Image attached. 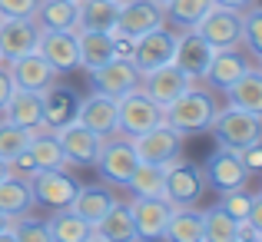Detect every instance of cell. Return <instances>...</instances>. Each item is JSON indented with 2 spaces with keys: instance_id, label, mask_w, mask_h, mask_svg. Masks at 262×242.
Here are the masks:
<instances>
[{
  "instance_id": "6da1fadb",
  "label": "cell",
  "mask_w": 262,
  "mask_h": 242,
  "mask_svg": "<svg viewBox=\"0 0 262 242\" xmlns=\"http://www.w3.org/2000/svg\"><path fill=\"white\" fill-rule=\"evenodd\" d=\"M216 109H219V103H216V96H212L209 90L189 86V90H183L173 103L163 106V123L173 126L179 136H192V133L209 129Z\"/></svg>"
},
{
  "instance_id": "7a4b0ae2",
  "label": "cell",
  "mask_w": 262,
  "mask_h": 242,
  "mask_svg": "<svg viewBox=\"0 0 262 242\" xmlns=\"http://www.w3.org/2000/svg\"><path fill=\"white\" fill-rule=\"evenodd\" d=\"M206 196V172L199 163L186 160L183 153L176 160H169L163 166V199H166L173 209L183 206H196Z\"/></svg>"
},
{
  "instance_id": "3957f363",
  "label": "cell",
  "mask_w": 262,
  "mask_h": 242,
  "mask_svg": "<svg viewBox=\"0 0 262 242\" xmlns=\"http://www.w3.org/2000/svg\"><path fill=\"white\" fill-rule=\"evenodd\" d=\"M216 146L226 149H243L249 143L262 140V113H249V109H236V106H219L216 116L209 123Z\"/></svg>"
},
{
  "instance_id": "277c9868",
  "label": "cell",
  "mask_w": 262,
  "mask_h": 242,
  "mask_svg": "<svg viewBox=\"0 0 262 242\" xmlns=\"http://www.w3.org/2000/svg\"><path fill=\"white\" fill-rule=\"evenodd\" d=\"M160 123H163V106L149 100L140 86L116 100V129L123 136H140L146 129L160 126Z\"/></svg>"
},
{
  "instance_id": "5b68a950",
  "label": "cell",
  "mask_w": 262,
  "mask_h": 242,
  "mask_svg": "<svg viewBox=\"0 0 262 242\" xmlns=\"http://www.w3.org/2000/svg\"><path fill=\"white\" fill-rule=\"evenodd\" d=\"M136 163H140V156H136L133 143H129V136H123L120 129L116 133H110L106 140H103L100 146V156H96V169H100V179L103 183H113V186H126V179L133 176Z\"/></svg>"
},
{
  "instance_id": "8992f818",
  "label": "cell",
  "mask_w": 262,
  "mask_h": 242,
  "mask_svg": "<svg viewBox=\"0 0 262 242\" xmlns=\"http://www.w3.org/2000/svg\"><path fill=\"white\" fill-rule=\"evenodd\" d=\"M30 183V196H33V206H47V209H67L77 196L80 183L63 169H37L27 176Z\"/></svg>"
},
{
  "instance_id": "52a82bcc",
  "label": "cell",
  "mask_w": 262,
  "mask_h": 242,
  "mask_svg": "<svg viewBox=\"0 0 262 242\" xmlns=\"http://www.w3.org/2000/svg\"><path fill=\"white\" fill-rule=\"evenodd\" d=\"M192 30H196L209 47H216V50H226V47H243V13L229 10V7L212 4Z\"/></svg>"
},
{
  "instance_id": "ba28073f",
  "label": "cell",
  "mask_w": 262,
  "mask_h": 242,
  "mask_svg": "<svg viewBox=\"0 0 262 242\" xmlns=\"http://www.w3.org/2000/svg\"><path fill=\"white\" fill-rule=\"evenodd\" d=\"M60 140V149H63V160L67 166H77V169H86V166L96 163V156H100V146L106 136L93 133L90 126H83V123H67V126L53 129Z\"/></svg>"
},
{
  "instance_id": "9c48e42d",
  "label": "cell",
  "mask_w": 262,
  "mask_h": 242,
  "mask_svg": "<svg viewBox=\"0 0 262 242\" xmlns=\"http://www.w3.org/2000/svg\"><path fill=\"white\" fill-rule=\"evenodd\" d=\"M129 143H133L136 156L143 163H153V166H166L169 160H176L183 153V136L166 123H160V126L146 129L140 136H129Z\"/></svg>"
},
{
  "instance_id": "30bf717a",
  "label": "cell",
  "mask_w": 262,
  "mask_h": 242,
  "mask_svg": "<svg viewBox=\"0 0 262 242\" xmlns=\"http://www.w3.org/2000/svg\"><path fill=\"white\" fill-rule=\"evenodd\" d=\"M37 53L53 67L57 77H67L80 67V47H77V33L73 30H40V43Z\"/></svg>"
},
{
  "instance_id": "8fae6325",
  "label": "cell",
  "mask_w": 262,
  "mask_h": 242,
  "mask_svg": "<svg viewBox=\"0 0 262 242\" xmlns=\"http://www.w3.org/2000/svg\"><path fill=\"white\" fill-rule=\"evenodd\" d=\"M173 50H176V33L163 24V27H156V30L136 37L133 67L140 70V77H143V73L156 70V67H163V63H173Z\"/></svg>"
},
{
  "instance_id": "7c38bea8",
  "label": "cell",
  "mask_w": 262,
  "mask_h": 242,
  "mask_svg": "<svg viewBox=\"0 0 262 242\" xmlns=\"http://www.w3.org/2000/svg\"><path fill=\"white\" fill-rule=\"evenodd\" d=\"M40 43V24L33 17H4L0 20V53L4 63L33 53Z\"/></svg>"
},
{
  "instance_id": "4fadbf2b",
  "label": "cell",
  "mask_w": 262,
  "mask_h": 242,
  "mask_svg": "<svg viewBox=\"0 0 262 242\" xmlns=\"http://www.w3.org/2000/svg\"><path fill=\"white\" fill-rule=\"evenodd\" d=\"M129 206V216L136 226V239H163L169 216H173V206L163 196H133Z\"/></svg>"
},
{
  "instance_id": "5bb4252c",
  "label": "cell",
  "mask_w": 262,
  "mask_h": 242,
  "mask_svg": "<svg viewBox=\"0 0 262 242\" xmlns=\"http://www.w3.org/2000/svg\"><path fill=\"white\" fill-rule=\"evenodd\" d=\"M249 67H259V60H252L246 50H239V47H226V50H216L209 60V67H206L203 80L209 83L212 90H229L232 83H236L239 77H243Z\"/></svg>"
},
{
  "instance_id": "9a60e30c",
  "label": "cell",
  "mask_w": 262,
  "mask_h": 242,
  "mask_svg": "<svg viewBox=\"0 0 262 242\" xmlns=\"http://www.w3.org/2000/svg\"><path fill=\"white\" fill-rule=\"evenodd\" d=\"M206 172V186H212V189L226 192V189H239V186L249 183V172H246L243 160H239L236 149H226V146H216L209 156V163L203 166Z\"/></svg>"
},
{
  "instance_id": "2e32d148",
  "label": "cell",
  "mask_w": 262,
  "mask_h": 242,
  "mask_svg": "<svg viewBox=\"0 0 262 242\" xmlns=\"http://www.w3.org/2000/svg\"><path fill=\"white\" fill-rule=\"evenodd\" d=\"M212 53H216V47H209L196 30H192V27H189V30H179V33H176L173 63H176L189 80H203L206 67H209V60H212Z\"/></svg>"
},
{
  "instance_id": "e0dca14e",
  "label": "cell",
  "mask_w": 262,
  "mask_h": 242,
  "mask_svg": "<svg viewBox=\"0 0 262 242\" xmlns=\"http://www.w3.org/2000/svg\"><path fill=\"white\" fill-rule=\"evenodd\" d=\"M90 83H93V90H100V93L120 100L123 93H129V90L140 86V70L133 67V60H116L113 57L103 67L90 70Z\"/></svg>"
},
{
  "instance_id": "ac0fdd59",
  "label": "cell",
  "mask_w": 262,
  "mask_h": 242,
  "mask_svg": "<svg viewBox=\"0 0 262 242\" xmlns=\"http://www.w3.org/2000/svg\"><path fill=\"white\" fill-rule=\"evenodd\" d=\"M189 86H192V80L186 77L176 63H163V67H156V70H149V73L140 77V90L153 103H160V106L173 103L176 96L183 93V90H189Z\"/></svg>"
},
{
  "instance_id": "d6986e66",
  "label": "cell",
  "mask_w": 262,
  "mask_h": 242,
  "mask_svg": "<svg viewBox=\"0 0 262 242\" xmlns=\"http://www.w3.org/2000/svg\"><path fill=\"white\" fill-rule=\"evenodd\" d=\"M166 24V13L156 0H126L120 4V17H116V30L126 37H143V33L156 30Z\"/></svg>"
},
{
  "instance_id": "ffe728a7",
  "label": "cell",
  "mask_w": 262,
  "mask_h": 242,
  "mask_svg": "<svg viewBox=\"0 0 262 242\" xmlns=\"http://www.w3.org/2000/svg\"><path fill=\"white\" fill-rule=\"evenodd\" d=\"M77 109H80V93L73 86L53 80L43 90V129H60L67 123H73Z\"/></svg>"
},
{
  "instance_id": "44dd1931",
  "label": "cell",
  "mask_w": 262,
  "mask_h": 242,
  "mask_svg": "<svg viewBox=\"0 0 262 242\" xmlns=\"http://www.w3.org/2000/svg\"><path fill=\"white\" fill-rule=\"evenodd\" d=\"M0 116H4L7 123H13V126L43 129V93H37V90H20V86H13V93H10V100H7V106L0 109Z\"/></svg>"
},
{
  "instance_id": "7402d4cb",
  "label": "cell",
  "mask_w": 262,
  "mask_h": 242,
  "mask_svg": "<svg viewBox=\"0 0 262 242\" xmlns=\"http://www.w3.org/2000/svg\"><path fill=\"white\" fill-rule=\"evenodd\" d=\"M7 73H10L13 86H20V90H37V93H43V90L57 80L53 67L47 63L37 50H33V53H24V57H17V60H10V63H7Z\"/></svg>"
},
{
  "instance_id": "603a6c76",
  "label": "cell",
  "mask_w": 262,
  "mask_h": 242,
  "mask_svg": "<svg viewBox=\"0 0 262 242\" xmlns=\"http://www.w3.org/2000/svg\"><path fill=\"white\" fill-rule=\"evenodd\" d=\"M77 123H83V126H90L100 136L116 133V100L106 96V93H100V90H93L90 96H80Z\"/></svg>"
},
{
  "instance_id": "cb8c5ba5",
  "label": "cell",
  "mask_w": 262,
  "mask_h": 242,
  "mask_svg": "<svg viewBox=\"0 0 262 242\" xmlns=\"http://www.w3.org/2000/svg\"><path fill=\"white\" fill-rule=\"evenodd\" d=\"M90 242H136V226L129 216L126 203H113L103 212L100 223H93V239Z\"/></svg>"
},
{
  "instance_id": "d4e9b609",
  "label": "cell",
  "mask_w": 262,
  "mask_h": 242,
  "mask_svg": "<svg viewBox=\"0 0 262 242\" xmlns=\"http://www.w3.org/2000/svg\"><path fill=\"white\" fill-rule=\"evenodd\" d=\"M113 203H116V196H113L110 186H103V183H86L83 186V183H80L77 196H73V203L67 206V209H73L80 219H86V223L93 226V223H100L103 212H106Z\"/></svg>"
},
{
  "instance_id": "484cf974",
  "label": "cell",
  "mask_w": 262,
  "mask_h": 242,
  "mask_svg": "<svg viewBox=\"0 0 262 242\" xmlns=\"http://www.w3.org/2000/svg\"><path fill=\"white\" fill-rule=\"evenodd\" d=\"M33 20L40 30H80V4L77 0H40Z\"/></svg>"
},
{
  "instance_id": "4316f807",
  "label": "cell",
  "mask_w": 262,
  "mask_h": 242,
  "mask_svg": "<svg viewBox=\"0 0 262 242\" xmlns=\"http://www.w3.org/2000/svg\"><path fill=\"white\" fill-rule=\"evenodd\" d=\"M226 93V106L236 109H249V113H262V70L259 67H249Z\"/></svg>"
},
{
  "instance_id": "83f0119b",
  "label": "cell",
  "mask_w": 262,
  "mask_h": 242,
  "mask_svg": "<svg viewBox=\"0 0 262 242\" xmlns=\"http://www.w3.org/2000/svg\"><path fill=\"white\" fill-rule=\"evenodd\" d=\"M0 212L10 219L33 212V196H30V183L24 176H4L0 179Z\"/></svg>"
},
{
  "instance_id": "f1b7e54d",
  "label": "cell",
  "mask_w": 262,
  "mask_h": 242,
  "mask_svg": "<svg viewBox=\"0 0 262 242\" xmlns=\"http://www.w3.org/2000/svg\"><path fill=\"white\" fill-rule=\"evenodd\" d=\"M27 153L37 169H63L67 160H63V149H60V140L53 129H33L30 143H27Z\"/></svg>"
},
{
  "instance_id": "f546056e",
  "label": "cell",
  "mask_w": 262,
  "mask_h": 242,
  "mask_svg": "<svg viewBox=\"0 0 262 242\" xmlns=\"http://www.w3.org/2000/svg\"><path fill=\"white\" fill-rule=\"evenodd\" d=\"M47 226H50L53 242H90L93 239V226L86 219H80L73 209H53Z\"/></svg>"
},
{
  "instance_id": "4dcf8cb0",
  "label": "cell",
  "mask_w": 262,
  "mask_h": 242,
  "mask_svg": "<svg viewBox=\"0 0 262 242\" xmlns=\"http://www.w3.org/2000/svg\"><path fill=\"white\" fill-rule=\"evenodd\" d=\"M77 47H80V67L90 73L113 60V47H110V33L103 30H77Z\"/></svg>"
},
{
  "instance_id": "1f68e13d",
  "label": "cell",
  "mask_w": 262,
  "mask_h": 242,
  "mask_svg": "<svg viewBox=\"0 0 262 242\" xmlns=\"http://www.w3.org/2000/svg\"><path fill=\"white\" fill-rule=\"evenodd\" d=\"M80 4V30H116L120 4L116 0H77Z\"/></svg>"
},
{
  "instance_id": "d6a6232c",
  "label": "cell",
  "mask_w": 262,
  "mask_h": 242,
  "mask_svg": "<svg viewBox=\"0 0 262 242\" xmlns=\"http://www.w3.org/2000/svg\"><path fill=\"white\" fill-rule=\"evenodd\" d=\"M163 239H169V242H203V212H196L192 206L173 209L166 229H163Z\"/></svg>"
},
{
  "instance_id": "836d02e7",
  "label": "cell",
  "mask_w": 262,
  "mask_h": 242,
  "mask_svg": "<svg viewBox=\"0 0 262 242\" xmlns=\"http://www.w3.org/2000/svg\"><path fill=\"white\" fill-rule=\"evenodd\" d=\"M239 223L226 216L223 209H206L203 212V242H239Z\"/></svg>"
},
{
  "instance_id": "e575fe53",
  "label": "cell",
  "mask_w": 262,
  "mask_h": 242,
  "mask_svg": "<svg viewBox=\"0 0 262 242\" xmlns=\"http://www.w3.org/2000/svg\"><path fill=\"white\" fill-rule=\"evenodd\" d=\"M209 7H212V0H169L163 7V13H166V20L176 24L179 30H189V27H196L203 20V13Z\"/></svg>"
},
{
  "instance_id": "d590c367",
  "label": "cell",
  "mask_w": 262,
  "mask_h": 242,
  "mask_svg": "<svg viewBox=\"0 0 262 242\" xmlns=\"http://www.w3.org/2000/svg\"><path fill=\"white\" fill-rule=\"evenodd\" d=\"M126 189L133 196H163V166L153 163H136L133 176L126 179Z\"/></svg>"
},
{
  "instance_id": "8d00e7d4",
  "label": "cell",
  "mask_w": 262,
  "mask_h": 242,
  "mask_svg": "<svg viewBox=\"0 0 262 242\" xmlns=\"http://www.w3.org/2000/svg\"><path fill=\"white\" fill-rule=\"evenodd\" d=\"M243 47L252 60H262V7L259 4L243 10Z\"/></svg>"
},
{
  "instance_id": "74e56055",
  "label": "cell",
  "mask_w": 262,
  "mask_h": 242,
  "mask_svg": "<svg viewBox=\"0 0 262 242\" xmlns=\"http://www.w3.org/2000/svg\"><path fill=\"white\" fill-rule=\"evenodd\" d=\"M33 129H24V126H13V123L0 120V160L10 163L13 156H20L27 149V143H30Z\"/></svg>"
},
{
  "instance_id": "f35d334b",
  "label": "cell",
  "mask_w": 262,
  "mask_h": 242,
  "mask_svg": "<svg viewBox=\"0 0 262 242\" xmlns=\"http://www.w3.org/2000/svg\"><path fill=\"white\" fill-rule=\"evenodd\" d=\"M252 203H256V192H249L246 186H239V189H226L223 199H219V209L226 212V216H232L236 223H246L252 212Z\"/></svg>"
},
{
  "instance_id": "ab89813d",
  "label": "cell",
  "mask_w": 262,
  "mask_h": 242,
  "mask_svg": "<svg viewBox=\"0 0 262 242\" xmlns=\"http://www.w3.org/2000/svg\"><path fill=\"white\" fill-rule=\"evenodd\" d=\"M13 236H17V242H50V226L27 212V216L13 219Z\"/></svg>"
},
{
  "instance_id": "60d3db41",
  "label": "cell",
  "mask_w": 262,
  "mask_h": 242,
  "mask_svg": "<svg viewBox=\"0 0 262 242\" xmlns=\"http://www.w3.org/2000/svg\"><path fill=\"white\" fill-rule=\"evenodd\" d=\"M40 0H0V20L4 17H33Z\"/></svg>"
},
{
  "instance_id": "b9f144b4",
  "label": "cell",
  "mask_w": 262,
  "mask_h": 242,
  "mask_svg": "<svg viewBox=\"0 0 262 242\" xmlns=\"http://www.w3.org/2000/svg\"><path fill=\"white\" fill-rule=\"evenodd\" d=\"M110 47H113L116 60H133L136 37H126V33H120V30H110Z\"/></svg>"
},
{
  "instance_id": "7bdbcfd3",
  "label": "cell",
  "mask_w": 262,
  "mask_h": 242,
  "mask_svg": "<svg viewBox=\"0 0 262 242\" xmlns=\"http://www.w3.org/2000/svg\"><path fill=\"white\" fill-rule=\"evenodd\" d=\"M239 160H243L249 176H256V172L262 169V140H256V143H249V146L239 149Z\"/></svg>"
},
{
  "instance_id": "ee69618b",
  "label": "cell",
  "mask_w": 262,
  "mask_h": 242,
  "mask_svg": "<svg viewBox=\"0 0 262 242\" xmlns=\"http://www.w3.org/2000/svg\"><path fill=\"white\" fill-rule=\"evenodd\" d=\"M10 93H13V80H10V73H7V67L0 63V109L7 106V100H10Z\"/></svg>"
},
{
  "instance_id": "f6af8a7d",
  "label": "cell",
  "mask_w": 262,
  "mask_h": 242,
  "mask_svg": "<svg viewBox=\"0 0 262 242\" xmlns=\"http://www.w3.org/2000/svg\"><path fill=\"white\" fill-rule=\"evenodd\" d=\"M236 239H246V242H259L262 239V226H252V223H239V236Z\"/></svg>"
},
{
  "instance_id": "bcb514c9",
  "label": "cell",
  "mask_w": 262,
  "mask_h": 242,
  "mask_svg": "<svg viewBox=\"0 0 262 242\" xmlns=\"http://www.w3.org/2000/svg\"><path fill=\"white\" fill-rule=\"evenodd\" d=\"M212 4H219V7H229V10H239V13H243L246 7L259 4V0H212Z\"/></svg>"
},
{
  "instance_id": "7dc6e473",
  "label": "cell",
  "mask_w": 262,
  "mask_h": 242,
  "mask_svg": "<svg viewBox=\"0 0 262 242\" xmlns=\"http://www.w3.org/2000/svg\"><path fill=\"white\" fill-rule=\"evenodd\" d=\"M0 239H13L17 242V236H13V219L4 216V212H0Z\"/></svg>"
},
{
  "instance_id": "c3c4849f",
  "label": "cell",
  "mask_w": 262,
  "mask_h": 242,
  "mask_svg": "<svg viewBox=\"0 0 262 242\" xmlns=\"http://www.w3.org/2000/svg\"><path fill=\"white\" fill-rule=\"evenodd\" d=\"M4 176H10V163L0 160V179H4Z\"/></svg>"
},
{
  "instance_id": "681fc988",
  "label": "cell",
  "mask_w": 262,
  "mask_h": 242,
  "mask_svg": "<svg viewBox=\"0 0 262 242\" xmlns=\"http://www.w3.org/2000/svg\"><path fill=\"white\" fill-rule=\"evenodd\" d=\"M156 4H160V7H166V4H169V0H156Z\"/></svg>"
},
{
  "instance_id": "f907efd6",
  "label": "cell",
  "mask_w": 262,
  "mask_h": 242,
  "mask_svg": "<svg viewBox=\"0 0 262 242\" xmlns=\"http://www.w3.org/2000/svg\"><path fill=\"white\" fill-rule=\"evenodd\" d=\"M0 63H4V53H0Z\"/></svg>"
},
{
  "instance_id": "816d5d0a",
  "label": "cell",
  "mask_w": 262,
  "mask_h": 242,
  "mask_svg": "<svg viewBox=\"0 0 262 242\" xmlns=\"http://www.w3.org/2000/svg\"><path fill=\"white\" fill-rule=\"evenodd\" d=\"M0 120H4V116H0Z\"/></svg>"
}]
</instances>
